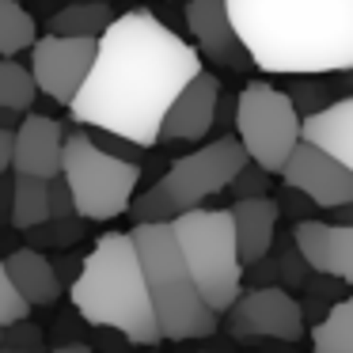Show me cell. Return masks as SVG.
<instances>
[{
    "instance_id": "obj_5",
    "label": "cell",
    "mask_w": 353,
    "mask_h": 353,
    "mask_svg": "<svg viewBox=\"0 0 353 353\" xmlns=\"http://www.w3.org/2000/svg\"><path fill=\"white\" fill-rule=\"evenodd\" d=\"M251 163L239 137H216L213 145L198 148L190 156H179L145 194H137L130 205L133 224H156L175 221L179 213L198 209L205 198L228 190L232 179Z\"/></svg>"
},
{
    "instance_id": "obj_26",
    "label": "cell",
    "mask_w": 353,
    "mask_h": 353,
    "mask_svg": "<svg viewBox=\"0 0 353 353\" xmlns=\"http://www.w3.org/2000/svg\"><path fill=\"white\" fill-rule=\"evenodd\" d=\"M27 315H31V304L19 296V289L8 277V266H4V259H0V327H12V323L27 319Z\"/></svg>"
},
{
    "instance_id": "obj_1",
    "label": "cell",
    "mask_w": 353,
    "mask_h": 353,
    "mask_svg": "<svg viewBox=\"0 0 353 353\" xmlns=\"http://www.w3.org/2000/svg\"><path fill=\"white\" fill-rule=\"evenodd\" d=\"M201 50L179 39L152 12H125L103 31L92 77L69 103L72 122L107 130L137 145H160L171 103L201 77Z\"/></svg>"
},
{
    "instance_id": "obj_21",
    "label": "cell",
    "mask_w": 353,
    "mask_h": 353,
    "mask_svg": "<svg viewBox=\"0 0 353 353\" xmlns=\"http://www.w3.org/2000/svg\"><path fill=\"white\" fill-rule=\"evenodd\" d=\"M315 353H353V296H342L323 323L312 327Z\"/></svg>"
},
{
    "instance_id": "obj_22",
    "label": "cell",
    "mask_w": 353,
    "mask_h": 353,
    "mask_svg": "<svg viewBox=\"0 0 353 353\" xmlns=\"http://www.w3.org/2000/svg\"><path fill=\"white\" fill-rule=\"evenodd\" d=\"M39 42L31 12L19 0H0V57H16Z\"/></svg>"
},
{
    "instance_id": "obj_17",
    "label": "cell",
    "mask_w": 353,
    "mask_h": 353,
    "mask_svg": "<svg viewBox=\"0 0 353 353\" xmlns=\"http://www.w3.org/2000/svg\"><path fill=\"white\" fill-rule=\"evenodd\" d=\"M4 266H8V277L19 289V296H23L31 307L57 304L65 281H61V274H57L54 259H46L39 247H16V251H8Z\"/></svg>"
},
{
    "instance_id": "obj_13",
    "label": "cell",
    "mask_w": 353,
    "mask_h": 353,
    "mask_svg": "<svg viewBox=\"0 0 353 353\" xmlns=\"http://www.w3.org/2000/svg\"><path fill=\"white\" fill-rule=\"evenodd\" d=\"M65 125L50 114H27L23 125L16 130V156L12 171L34 179H57L65 171Z\"/></svg>"
},
{
    "instance_id": "obj_31",
    "label": "cell",
    "mask_w": 353,
    "mask_h": 353,
    "mask_svg": "<svg viewBox=\"0 0 353 353\" xmlns=\"http://www.w3.org/2000/svg\"><path fill=\"white\" fill-rule=\"evenodd\" d=\"M12 156H16V130H4L0 125V179L12 168Z\"/></svg>"
},
{
    "instance_id": "obj_4",
    "label": "cell",
    "mask_w": 353,
    "mask_h": 353,
    "mask_svg": "<svg viewBox=\"0 0 353 353\" xmlns=\"http://www.w3.org/2000/svg\"><path fill=\"white\" fill-rule=\"evenodd\" d=\"M133 243L145 262L148 292H152L156 315H160V330L168 342H198V338L216 334V319L221 315L209 307L201 296L198 281H194L186 254L179 247L175 224L156 221V224H133Z\"/></svg>"
},
{
    "instance_id": "obj_14",
    "label": "cell",
    "mask_w": 353,
    "mask_h": 353,
    "mask_svg": "<svg viewBox=\"0 0 353 353\" xmlns=\"http://www.w3.org/2000/svg\"><path fill=\"white\" fill-rule=\"evenodd\" d=\"M216 107H221V80L213 72L194 77L171 103L160 141H201L216 125Z\"/></svg>"
},
{
    "instance_id": "obj_3",
    "label": "cell",
    "mask_w": 353,
    "mask_h": 353,
    "mask_svg": "<svg viewBox=\"0 0 353 353\" xmlns=\"http://www.w3.org/2000/svg\"><path fill=\"white\" fill-rule=\"evenodd\" d=\"M69 300L92 327L125 334L133 345H160V315L148 292L145 262L133 232H107L84 259L80 277L69 285Z\"/></svg>"
},
{
    "instance_id": "obj_35",
    "label": "cell",
    "mask_w": 353,
    "mask_h": 353,
    "mask_svg": "<svg viewBox=\"0 0 353 353\" xmlns=\"http://www.w3.org/2000/svg\"><path fill=\"white\" fill-rule=\"evenodd\" d=\"M54 353H95L92 345H80V342H69V345H57Z\"/></svg>"
},
{
    "instance_id": "obj_19",
    "label": "cell",
    "mask_w": 353,
    "mask_h": 353,
    "mask_svg": "<svg viewBox=\"0 0 353 353\" xmlns=\"http://www.w3.org/2000/svg\"><path fill=\"white\" fill-rule=\"evenodd\" d=\"M114 23L107 0H80V4H65L54 12L46 23L50 34H80V39H103V31Z\"/></svg>"
},
{
    "instance_id": "obj_20",
    "label": "cell",
    "mask_w": 353,
    "mask_h": 353,
    "mask_svg": "<svg viewBox=\"0 0 353 353\" xmlns=\"http://www.w3.org/2000/svg\"><path fill=\"white\" fill-rule=\"evenodd\" d=\"M46 221H54L50 183L46 179H34V175H16V213H12V228L31 232Z\"/></svg>"
},
{
    "instance_id": "obj_11",
    "label": "cell",
    "mask_w": 353,
    "mask_h": 353,
    "mask_svg": "<svg viewBox=\"0 0 353 353\" xmlns=\"http://www.w3.org/2000/svg\"><path fill=\"white\" fill-rule=\"evenodd\" d=\"M281 183L307 194L323 213L353 201V168H345L338 156H330L327 148L312 145V141H300L292 148L289 163L281 171Z\"/></svg>"
},
{
    "instance_id": "obj_30",
    "label": "cell",
    "mask_w": 353,
    "mask_h": 353,
    "mask_svg": "<svg viewBox=\"0 0 353 353\" xmlns=\"http://www.w3.org/2000/svg\"><path fill=\"white\" fill-rule=\"evenodd\" d=\"M277 205H281V209H285V213H289V216H296V221H307L304 213H315V209H319V205H315L312 198H307V194L292 190V186H285V194H281V198H277Z\"/></svg>"
},
{
    "instance_id": "obj_28",
    "label": "cell",
    "mask_w": 353,
    "mask_h": 353,
    "mask_svg": "<svg viewBox=\"0 0 353 353\" xmlns=\"http://www.w3.org/2000/svg\"><path fill=\"white\" fill-rule=\"evenodd\" d=\"M92 141H95L99 148H107V152L122 156V160H133V163H137L141 148H145V145H137V141H130V137H118V133H107V130H95V133H92Z\"/></svg>"
},
{
    "instance_id": "obj_18",
    "label": "cell",
    "mask_w": 353,
    "mask_h": 353,
    "mask_svg": "<svg viewBox=\"0 0 353 353\" xmlns=\"http://www.w3.org/2000/svg\"><path fill=\"white\" fill-rule=\"evenodd\" d=\"M304 141L327 148L345 168H353V95L334 99L327 110L304 118Z\"/></svg>"
},
{
    "instance_id": "obj_32",
    "label": "cell",
    "mask_w": 353,
    "mask_h": 353,
    "mask_svg": "<svg viewBox=\"0 0 353 353\" xmlns=\"http://www.w3.org/2000/svg\"><path fill=\"white\" fill-rule=\"evenodd\" d=\"M327 221H334V224H353V201H350V205H338V209H327Z\"/></svg>"
},
{
    "instance_id": "obj_25",
    "label": "cell",
    "mask_w": 353,
    "mask_h": 353,
    "mask_svg": "<svg viewBox=\"0 0 353 353\" xmlns=\"http://www.w3.org/2000/svg\"><path fill=\"white\" fill-rule=\"evenodd\" d=\"M84 236V216H54V221H46V224H39V228H31V239L27 243L31 247H69V243H77V239Z\"/></svg>"
},
{
    "instance_id": "obj_8",
    "label": "cell",
    "mask_w": 353,
    "mask_h": 353,
    "mask_svg": "<svg viewBox=\"0 0 353 353\" xmlns=\"http://www.w3.org/2000/svg\"><path fill=\"white\" fill-rule=\"evenodd\" d=\"M236 133L254 163H262L270 175H281L292 148L304 141V114L285 88L251 80L239 88Z\"/></svg>"
},
{
    "instance_id": "obj_12",
    "label": "cell",
    "mask_w": 353,
    "mask_h": 353,
    "mask_svg": "<svg viewBox=\"0 0 353 353\" xmlns=\"http://www.w3.org/2000/svg\"><path fill=\"white\" fill-rule=\"evenodd\" d=\"M183 23H186V31L194 34V46L201 50L205 61L224 65V69H232V72L254 69L251 50L243 46L236 23H232L228 0H186Z\"/></svg>"
},
{
    "instance_id": "obj_2",
    "label": "cell",
    "mask_w": 353,
    "mask_h": 353,
    "mask_svg": "<svg viewBox=\"0 0 353 353\" xmlns=\"http://www.w3.org/2000/svg\"><path fill=\"white\" fill-rule=\"evenodd\" d=\"M232 23L270 77L353 69V0H228Z\"/></svg>"
},
{
    "instance_id": "obj_16",
    "label": "cell",
    "mask_w": 353,
    "mask_h": 353,
    "mask_svg": "<svg viewBox=\"0 0 353 353\" xmlns=\"http://www.w3.org/2000/svg\"><path fill=\"white\" fill-rule=\"evenodd\" d=\"M277 216H281V205H277L270 194L266 198H243V201L232 205V224H236V239H239V259H243L247 270L274 251Z\"/></svg>"
},
{
    "instance_id": "obj_29",
    "label": "cell",
    "mask_w": 353,
    "mask_h": 353,
    "mask_svg": "<svg viewBox=\"0 0 353 353\" xmlns=\"http://www.w3.org/2000/svg\"><path fill=\"white\" fill-rule=\"evenodd\" d=\"M50 209H54V216H77V198H72V186L65 175L50 179Z\"/></svg>"
},
{
    "instance_id": "obj_27",
    "label": "cell",
    "mask_w": 353,
    "mask_h": 353,
    "mask_svg": "<svg viewBox=\"0 0 353 353\" xmlns=\"http://www.w3.org/2000/svg\"><path fill=\"white\" fill-rule=\"evenodd\" d=\"M270 186H274V183H270V171L262 168V163H254V160H251L236 179H232L228 194H232L236 201H243V198H266Z\"/></svg>"
},
{
    "instance_id": "obj_6",
    "label": "cell",
    "mask_w": 353,
    "mask_h": 353,
    "mask_svg": "<svg viewBox=\"0 0 353 353\" xmlns=\"http://www.w3.org/2000/svg\"><path fill=\"white\" fill-rule=\"evenodd\" d=\"M179 247L186 254L194 281H198L201 296L209 300L216 315H228L232 304L243 296V259H239V239L236 224H232V209H190L179 213L175 221Z\"/></svg>"
},
{
    "instance_id": "obj_23",
    "label": "cell",
    "mask_w": 353,
    "mask_h": 353,
    "mask_svg": "<svg viewBox=\"0 0 353 353\" xmlns=\"http://www.w3.org/2000/svg\"><path fill=\"white\" fill-rule=\"evenodd\" d=\"M285 92L292 95L300 114L312 118V114H319V110H327L330 103H334L338 88L330 84L327 77H319V72H300V77H285Z\"/></svg>"
},
{
    "instance_id": "obj_9",
    "label": "cell",
    "mask_w": 353,
    "mask_h": 353,
    "mask_svg": "<svg viewBox=\"0 0 353 353\" xmlns=\"http://www.w3.org/2000/svg\"><path fill=\"white\" fill-rule=\"evenodd\" d=\"M307 330L304 300L285 285H254L232 304L228 334L243 345L254 342H300Z\"/></svg>"
},
{
    "instance_id": "obj_15",
    "label": "cell",
    "mask_w": 353,
    "mask_h": 353,
    "mask_svg": "<svg viewBox=\"0 0 353 353\" xmlns=\"http://www.w3.org/2000/svg\"><path fill=\"white\" fill-rule=\"evenodd\" d=\"M300 254L312 262V270L342 277L353 285V224H334V221H296L292 228Z\"/></svg>"
},
{
    "instance_id": "obj_7",
    "label": "cell",
    "mask_w": 353,
    "mask_h": 353,
    "mask_svg": "<svg viewBox=\"0 0 353 353\" xmlns=\"http://www.w3.org/2000/svg\"><path fill=\"white\" fill-rule=\"evenodd\" d=\"M65 179L77 198V213L84 221H114L130 213L141 183V163L122 160L92 141L88 130H72L65 137Z\"/></svg>"
},
{
    "instance_id": "obj_24",
    "label": "cell",
    "mask_w": 353,
    "mask_h": 353,
    "mask_svg": "<svg viewBox=\"0 0 353 353\" xmlns=\"http://www.w3.org/2000/svg\"><path fill=\"white\" fill-rule=\"evenodd\" d=\"M34 95H39V80L31 69H23L19 61L4 57L0 61V107L4 110H31Z\"/></svg>"
},
{
    "instance_id": "obj_10",
    "label": "cell",
    "mask_w": 353,
    "mask_h": 353,
    "mask_svg": "<svg viewBox=\"0 0 353 353\" xmlns=\"http://www.w3.org/2000/svg\"><path fill=\"white\" fill-rule=\"evenodd\" d=\"M99 39H80V34H42L31 46V72L39 80V92L54 103L69 107L80 95V88L92 77Z\"/></svg>"
},
{
    "instance_id": "obj_33",
    "label": "cell",
    "mask_w": 353,
    "mask_h": 353,
    "mask_svg": "<svg viewBox=\"0 0 353 353\" xmlns=\"http://www.w3.org/2000/svg\"><path fill=\"white\" fill-rule=\"evenodd\" d=\"M23 110H4L0 107V125H4V130H19V125H23Z\"/></svg>"
},
{
    "instance_id": "obj_36",
    "label": "cell",
    "mask_w": 353,
    "mask_h": 353,
    "mask_svg": "<svg viewBox=\"0 0 353 353\" xmlns=\"http://www.w3.org/2000/svg\"><path fill=\"white\" fill-rule=\"evenodd\" d=\"M338 80H342L345 92H353V69H350V72H338Z\"/></svg>"
},
{
    "instance_id": "obj_34",
    "label": "cell",
    "mask_w": 353,
    "mask_h": 353,
    "mask_svg": "<svg viewBox=\"0 0 353 353\" xmlns=\"http://www.w3.org/2000/svg\"><path fill=\"white\" fill-rule=\"evenodd\" d=\"M0 353H46L42 345H19V342H4L0 345Z\"/></svg>"
}]
</instances>
